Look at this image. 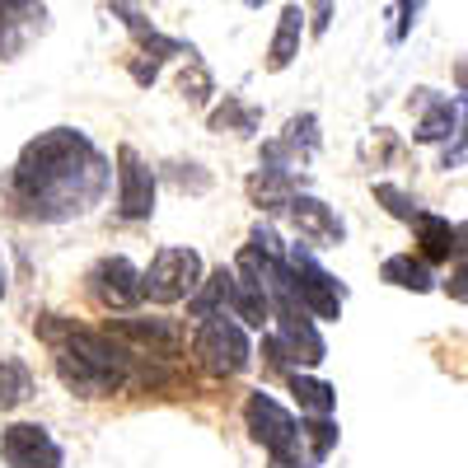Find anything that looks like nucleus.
I'll return each mask as SVG.
<instances>
[{
    "mask_svg": "<svg viewBox=\"0 0 468 468\" xmlns=\"http://www.w3.org/2000/svg\"><path fill=\"white\" fill-rule=\"evenodd\" d=\"M112 183V160L85 127L37 132L0 174V216L24 225H66L90 216Z\"/></svg>",
    "mask_w": 468,
    "mask_h": 468,
    "instance_id": "1",
    "label": "nucleus"
},
{
    "mask_svg": "<svg viewBox=\"0 0 468 468\" xmlns=\"http://www.w3.org/2000/svg\"><path fill=\"white\" fill-rule=\"evenodd\" d=\"M33 333L52 351V366H57V379L70 388L75 399H112V394H127L136 388V375H141V356L127 351L112 333L103 328H85L66 314H37L33 319Z\"/></svg>",
    "mask_w": 468,
    "mask_h": 468,
    "instance_id": "2",
    "label": "nucleus"
},
{
    "mask_svg": "<svg viewBox=\"0 0 468 468\" xmlns=\"http://www.w3.org/2000/svg\"><path fill=\"white\" fill-rule=\"evenodd\" d=\"M244 431L253 445L267 450V463H309L300 441V417L282 399H271L267 388H253L244 399Z\"/></svg>",
    "mask_w": 468,
    "mask_h": 468,
    "instance_id": "3",
    "label": "nucleus"
},
{
    "mask_svg": "<svg viewBox=\"0 0 468 468\" xmlns=\"http://www.w3.org/2000/svg\"><path fill=\"white\" fill-rule=\"evenodd\" d=\"M192 356H197V366L216 379H234V375H244L253 366V337L249 328L234 319V314H207L197 319V333H192Z\"/></svg>",
    "mask_w": 468,
    "mask_h": 468,
    "instance_id": "4",
    "label": "nucleus"
},
{
    "mask_svg": "<svg viewBox=\"0 0 468 468\" xmlns=\"http://www.w3.org/2000/svg\"><path fill=\"white\" fill-rule=\"evenodd\" d=\"M202 271H207V262H202L197 249H192V244H169V249L154 253L150 267L141 271V300L160 304V309L183 304L192 291H197Z\"/></svg>",
    "mask_w": 468,
    "mask_h": 468,
    "instance_id": "5",
    "label": "nucleus"
},
{
    "mask_svg": "<svg viewBox=\"0 0 468 468\" xmlns=\"http://www.w3.org/2000/svg\"><path fill=\"white\" fill-rule=\"evenodd\" d=\"M108 10L122 15V24H127L132 37H136V57H141V61H132V80H136V85H154V80H160V66H165L169 57H197V52L183 43V37H169V33L154 28V24L132 5V0H112Z\"/></svg>",
    "mask_w": 468,
    "mask_h": 468,
    "instance_id": "6",
    "label": "nucleus"
},
{
    "mask_svg": "<svg viewBox=\"0 0 468 468\" xmlns=\"http://www.w3.org/2000/svg\"><path fill=\"white\" fill-rule=\"evenodd\" d=\"M85 291L103 314H127L141 304V267L127 253H103L85 271Z\"/></svg>",
    "mask_w": 468,
    "mask_h": 468,
    "instance_id": "7",
    "label": "nucleus"
},
{
    "mask_svg": "<svg viewBox=\"0 0 468 468\" xmlns=\"http://www.w3.org/2000/svg\"><path fill=\"white\" fill-rule=\"evenodd\" d=\"M112 174H117V216L122 220H150L154 216V192H160V178L154 169L141 160V150L132 141H122L112 150Z\"/></svg>",
    "mask_w": 468,
    "mask_h": 468,
    "instance_id": "8",
    "label": "nucleus"
},
{
    "mask_svg": "<svg viewBox=\"0 0 468 468\" xmlns=\"http://www.w3.org/2000/svg\"><path fill=\"white\" fill-rule=\"evenodd\" d=\"M0 463L5 468H66V450L43 421H10L0 431Z\"/></svg>",
    "mask_w": 468,
    "mask_h": 468,
    "instance_id": "9",
    "label": "nucleus"
},
{
    "mask_svg": "<svg viewBox=\"0 0 468 468\" xmlns=\"http://www.w3.org/2000/svg\"><path fill=\"white\" fill-rule=\"evenodd\" d=\"M282 211L291 216L295 234L304 244H314V249H337L346 239V220L337 216V207H328L324 197H314V192H291V197L282 202Z\"/></svg>",
    "mask_w": 468,
    "mask_h": 468,
    "instance_id": "10",
    "label": "nucleus"
},
{
    "mask_svg": "<svg viewBox=\"0 0 468 468\" xmlns=\"http://www.w3.org/2000/svg\"><path fill=\"white\" fill-rule=\"evenodd\" d=\"M48 19L43 0H0V61H19L48 33Z\"/></svg>",
    "mask_w": 468,
    "mask_h": 468,
    "instance_id": "11",
    "label": "nucleus"
},
{
    "mask_svg": "<svg viewBox=\"0 0 468 468\" xmlns=\"http://www.w3.org/2000/svg\"><path fill=\"white\" fill-rule=\"evenodd\" d=\"M412 103L421 108L417 132H412L417 145H441V141H454V136L463 132V94L445 99V94H436V90H417Z\"/></svg>",
    "mask_w": 468,
    "mask_h": 468,
    "instance_id": "12",
    "label": "nucleus"
},
{
    "mask_svg": "<svg viewBox=\"0 0 468 468\" xmlns=\"http://www.w3.org/2000/svg\"><path fill=\"white\" fill-rule=\"evenodd\" d=\"M412 253L426 258L431 267H445L450 258H463V225L450 220V216H436V211H417L412 220Z\"/></svg>",
    "mask_w": 468,
    "mask_h": 468,
    "instance_id": "13",
    "label": "nucleus"
},
{
    "mask_svg": "<svg viewBox=\"0 0 468 468\" xmlns=\"http://www.w3.org/2000/svg\"><path fill=\"white\" fill-rule=\"evenodd\" d=\"M103 333H112L127 351H136V356H178L183 351L174 319H112Z\"/></svg>",
    "mask_w": 468,
    "mask_h": 468,
    "instance_id": "14",
    "label": "nucleus"
},
{
    "mask_svg": "<svg viewBox=\"0 0 468 468\" xmlns=\"http://www.w3.org/2000/svg\"><path fill=\"white\" fill-rule=\"evenodd\" d=\"M379 282L399 286V291H412V295H426V291H436V267L426 258H417V253H388L379 262Z\"/></svg>",
    "mask_w": 468,
    "mask_h": 468,
    "instance_id": "15",
    "label": "nucleus"
},
{
    "mask_svg": "<svg viewBox=\"0 0 468 468\" xmlns=\"http://www.w3.org/2000/svg\"><path fill=\"white\" fill-rule=\"evenodd\" d=\"M282 379H286V388H291L300 417H333V412H337V388H333L328 379L309 375V370H286Z\"/></svg>",
    "mask_w": 468,
    "mask_h": 468,
    "instance_id": "16",
    "label": "nucleus"
},
{
    "mask_svg": "<svg viewBox=\"0 0 468 468\" xmlns=\"http://www.w3.org/2000/svg\"><path fill=\"white\" fill-rule=\"evenodd\" d=\"M300 37H304V10L300 5H282L277 33H271V43H267V70L271 75H282L300 57Z\"/></svg>",
    "mask_w": 468,
    "mask_h": 468,
    "instance_id": "17",
    "label": "nucleus"
},
{
    "mask_svg": "<svg viewBox=\"0 0 468 468\" xmlns=\"http://www.w3.org/2000/svg\"><path fill=\"white\" fill-rule=\"evenodd\" d=\"M33 388H37V379L19 356H0V417L19 412L33 399Z\"/></svg>",
    "mask_w": 468,
    "mask_h": 468,
    "instance_id": "18",
    "label": "nucleus"
},
{
    "mask_svg": "<svg viewBox=\"0 0 468 468\" xmlns=\"http://www.w3.org/2000/svg\"><path fill=\"white\" fill-rule=\"evenodd\" d=\"M258 122H262V112H258L253 103L225 94V103L211 108V117H207V132H220V136H225V132H234V136H253Z\"/></svg>",
    "mask_w": 468,
    "mask_h": 468,
    "instance_id": "19",
    "label": "nucleus"
},
{
    "mask_svg": "<svg viewBox=\"0 0 468 468\" xmlns=\"http://www.w3.org/2000/svg\"><path fill=\"white\" fill-rule=\"evenodd\" d=\"M300 441H304V454H309V463H328V454L337 450V441H342V426H337V417H300Z\"/></svg>",
    "mask_w": 468,
    "mask_h": 468,
    "instance_id": "20",
    "label": "nucleus"
},
{
    "mask_svg": "<svg viewBox=\"0 0 468 468\" xmlns=\"http://www.w3.org/2000/svg\"><path fill=\"white\" fill-rule=\"evenodd\" d=\"M282 145L309 165L319 154V117L314 112H295L291 122H286V132H282Z\"/></svg>",
    "mask_w": 468,
    "mask_h": 468,
    "instance_id": "21",
    "label": "nucleus"
},
{
    "mask_svg": "<svg viewBox=\"0 0 468 468\" xmlns=\"http://www.w3.org/2000/svg\"><path fill=\"white\" fill-rule=\"evenodd\" d=\"M370 192H375V202H379V207H384L388 216H394V220H403V225H408V220H412V216L421 211V202L412 197V192H408L403 183H384V178H379V183H375Z\"/></svg>",
    "mask_w": 468,
    "mask_h": 468,
    "instance_id": "22",
    "label": "nucleus"
},
{
    "mask_svg": "<svg viewBox=\"0 0 468 468\" xmlns=\"http://www.w3.org/2000/svg\"><path fill=\"white\" fill-rule=\"evenodd\" d=\"M178 90H183L187 103H207V99H211V75L202 70L197 57H187V70L178 75Z\"/></svg>",
    "mask_w": 468,
    "mask_h": 468,
    "instance_id": "23",
    "label": "nucleus"
},
{
    "mask_svg": "<svg viewBox=\"0 0 468 468\" xmlns=\"http://www.w3.org/2000/svg\"><path fill=\"white\" fill-rule=\"evenodd\" d=\"M421 10H426V0H399L394 5V28H388V43H408V33L417 28V19H421Z\"/></svg>",
    "mask_w": 468,
    "mask_h": 468,
    "instance_id": "24",
    "label": "nucleus"
},
{
    "mask_svg": "<svg viewBox=\"0 0 468 468\" xmlns=\"http://www.w3.org/2000/svg\"><path fill=\"white\" fill-rule=\"evenodd\" d=\"M169 178H174L183 192H187V187H192V192H207V187H211V174H207L197 160H174V165H169Z\"/></svg>",
    "mask_w": 468,
    "mask_h": 468,
    "instance_id": "25",
    "label": "nucleus"
},
{
    "mask_svg": "<svg viewBox=\"0 0 468 468\" xmlns=\"http://www.w3.org/2000/svg\"><path fill=\"white\" fill-rule=\"evenodd\" d=\"M309 10H314V19H309V33H314V37H324L328 33V24H333V0H314V5H309Z\"/></svg>",
    "mask_w": 468,
    "mask_h": 468,
    "instance_id": "26",
    "label": "nucleus"
},
{
    "mask_svg": "<svg viewBox=\"0 0 468 468\" xmlns=\"http://www.w3.org/2000/svg\"><path fill=\"white\" fill-rule=\"evenodd\" d=\"M463 165V132L454 136V145H445V154H441V169L450 174V169H459Z\"/></svg>",
    "mask_w": 468,
    "mask_h": 468,
    "instance_id": "27",
    "label": "nucleus"
},
{
    "mask_svg": "<svg viewBox=\"0 0 468 468\" xmlns=\"http://www.w3.org/2000/svg\"><path fill=\"white\" fill-rule=\"evenodd\" d=\"M445 291H450V295H454V300H459V304H463V300H468V291H463V258H454V277H450V282H445Z\"/></svg>",
    "mask_w": 468,
    "mask_h": 468,
    "instance_id": "28",
    "label": "nucleus"
},
{
    "mask_svg": "<svg viewBox=\"0 0 468 468\" xmlns=\"http://www.w3.org/2000/svg\"><path fill=\"white\" fill-rule=\"evenodd\" d=\"M10 295V258H5V249H0V300Z\"/></svg>",
    "mask_w": 468,
    "mask_h": 468,
    "instance_id": "29",
    "label": "nucleus"
},
{
    "mask_svg": "<svg viewBox=\"0 0 468 468\" xmlns=\"http://www.w3.org/2000/svg\"><path fill=\"white\" fill-rule=\"evenodd\" d=\"M267 468H319V463H267Z\"/></svg>",
    "mask_w": 468,
    "mask_h": 468,
    "instance_id": "30",
    "label": "nucleus"
},
{
    "mask_svg": "<svg viewBox=\"0 0 468 468\" xmlns=\"http://www.w3.org/2000/svg\"><path fill=\"white\" fill-rule=\"evenodd\" d=\"M244 5H249V10H262V5H267V0H244Z\"/></svg>",
    "mask_w": 468,
    "mask_h": 468,
    "instance_id": "31",
    "label": "nucleus"
}]
</instances>
